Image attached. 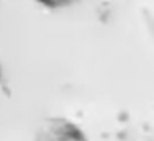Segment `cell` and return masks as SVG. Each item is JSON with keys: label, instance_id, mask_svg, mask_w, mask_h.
I'll return each mask as SVG.
<instances>
[{"label": "cell", "instance_id": "6da1fadb", "mask_svg": "<svg viewBox=\"0 0 154 141\" xmlns=\"http://www.w3.org/2000/svg\"><path fill=\"white\" fill-rule=\"evenodd\" d=\"M30 141H88L85 133L65 117H49L34 130Z\"/></svg>", "mask_w": 154, "mask_h": 141}, {"label": "cell", "instance_id": "7a4b0ae2", "mask_svg": "<svg viewBox=\"0 0 154 141\" xmlns=\"http://www.w3.org/2000/svg\"><path fill=\"white\" fill-rule=\"evenodd\" d=\"M0 79H2V68H0Z\"/></svg>", "mask_w": 154, "mask_h": 141}]
</instances>
